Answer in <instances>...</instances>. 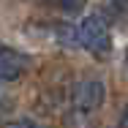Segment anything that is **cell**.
<instances>
[{
    "mask_svg": "<svg viewBox=\"0 0 128 128\" xmlns=\"http://www.w3.org/2000/svg\"><path fill=\"white\" fill-rule=\"evenodd\" d=\"M79 41H82V49L93 52V54H104L109 49L112 38H109V22L101 14H87L79 25Z\"/></svg>",
    "mask_w": 128,
    "mask_h": 128,
    "instance_id": "obj_1",
    "label": "cell"
},
{
    "mask_svg": "<svg viewBox=\"0 0 128 128\" xmlns=\"http://www.w3.org/2000/svg\"><path fill=\"white\" fill-rule=\"evenodd\" d=\"M104 104V84L101 79H79L74 87V109L79 112H98Z\"/></svg>",
    "mask_w": 128,
    "mask_h": 128,
    "instance_id": "obj_2",
    "label": "cell"
},
{
    "mask_svg": "<svg viewBox=\"0 0 128 128\" xmlns=\"http://www.w3.org/2000/svg\"><path fill=\"white\" fill-rule=\"evenodd\" d=\"M30 57L11 46H0V82H14L27 71Z\"/></svg>",
    "mask_w": 128,
    "mask_h": 128,
    "instance_id": "obj_3",
    "label": "cell"
},
{
    "mask_svg": "<svg viewBox=\"0 0 128 128\" xmlns=\"http://www.w3.org/2000/svg\"><path fill=\"white\" fill-rule=\"evenodd\" d=\"M57 41H60L63 46H82V41H79V27L60 25L57 27Z\"/></svg>",
    "mask_w": 128,
    "mask_h": 128,
    "instance_id": "obj_4",
    "label": "cell"
},
{
    "mask_svg": "<svg viewBox=\"0 0 128 128\" xmlns=\"http://www.w3.org/2000/svg\"><path fill=\"white\" fill-rule=\"evenodd\" d=\"M66 128H93V126H90V114L74 109V112L66 117Z\"/></svg>",
    "mask_w": 128,
    "mask_h": 128,
    "instance_id": "obj_5",
    "label": "cell"
},
{
    "mask_svg": "<svg viewBox=\"0 0 128 128\" xmlns=\"http://www.w3.org/2000/svg\"><path fill=\"white\" fill-rule=\"evenodd\" d=\"M84 3H87V0H60V8H63L66 14H79V11L84 8Z\"/></svg>",
    "mask_w": 128,
    "mask_h": 128,
    "instance_id": "obj_6",
    "label": "cell"
},
{
    "mask_svg": "<svg viewBox=\"0 0 128 128\" xmlns=\"http://www.w3.org/2000/svg\"><path fill=\"white\" fill-rule=\"evenodd\" d=\"M6 128H41L36 120H16V123H11V126H6Z\"/></svg>",
    "mask_w": 128,
    "mask_h": 128,
    "instance_id": "obj_7",
    "label": "cell"
},
{
    "mask_svg": "<svg viewBox=\"0 0 128 128\" xmlns=\"http://www.w3.org/2000/svg\"><path fill=\"white\" fill-rule=\"evenodd\" d=\"M123 128H128V112H126V117H123Z\"/></svg>",
    "mask_w": 128,
    "mask_h": 128,
    "instance_id": "obj_8",
    "label": "cell"
},
{
    "mask_svg": "<svg viewBox=\"0 0 128 128\" xmlns=\"http://www.w3.org/2000/svg\"><path fill=\"white\" fill-rule=\"evenodd\" d=\"M126 60H128V52H126Z\"/></svg>",
    "mask_w": 128,
    "mask_h": 128,
    "instance_id": "obj_9",
    "label": "cell"
}]
</instances>
